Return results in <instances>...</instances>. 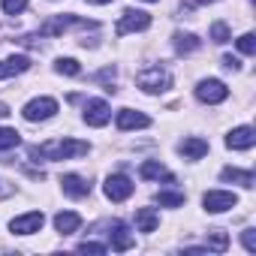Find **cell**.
<instances>
[{
  "mask_svg": "<svg viewBox=\"0 0 256 256\" xmlns=\"http://www.w3.org/2000/svg\"><path fill=\"white\" fill-rule=\"evenodd\" d=\"M211 40H214L217 46H226V42L232 40L229 24H226V22H214V24H211Z\"/></svg>",
  "mask_w": 256,
  "mask_h": 256,
  "instance_id": "obj_25",
  "label": "cell"
},
{
  "mask_svg": "<svg viewBox=\"0 0 256 256\" xmlns=\"http://www.w3.org/2000/svg\"><path fill=\"white\" fill-rule=\"evenodd\" d=\"M235 205H238V196L235 193H226V190H208L202 196V208L208 214H223V211H229Z\"/></svg>",
  "mask_w": 256,
  "mask_h": 256,
  "instance_id": "obj_6",
  "label": "cell"
},
{
  "mask_svg": "<svg viewBox=\"0 0 256 256\" xmlns=\"http://www.w3.org/2000/svg\"><path fill=\"white\" fill-rule=\"evenodd\" d=\"M241 241H244V250L247 253H256V229H244L241 232Z\"/></svg>",
  "mask_w": 256,
  "mask_h": 256,
  "instance_id": "obj_30",
  "label": "cell"
},
{
  "mask_svg": "<svg viewBox=\"0 0 256 256\" xmlns=\"http://www.w3.org/2000/svg\"><path fill=\"white\" fill-rule=\"evenodd\" d=\"M28 70H30V58H24V54H16V58L0 60V78H12V76H22Z\"/></svg>",
  "mask_w": 256,
  "mask_h": 256,
  "instance_id": "obj_15",
  "label": "cell"
},
{
  "mask_svg": "<svg viewBox=\"0 0 256 256\" xmlns=\"http://www.w3.org/2000/svg\"><path fill=\"white\" fill-rule=\"evenodd\" d=\"M112 118V108L106 100H88L84 102V124L88 126H106Z\"/></svg>",
  "mask_w": 256,
  "mask_h": 256,
  "instance_id": "obj_9",
  "label": "cell"
},
{
  "mask_svg": "<svg viewBox=\"0 0 256 256\" xmlns=\"http://www.w3.org/2000/svg\"><path fill=\"white\" fill-rule=\"evenodd\" d=\"M199 48H202V42L196 34H175V52L178 54H193Z\"/></svg>",
  "mask_w": 256,
  "mask_h": 256,
  "instance_id": "obj_21",
  "label": "cell"
},
{
  "mask_svg": "<svg viewBox=\"0 0 256 256\" xmlns=\"http://www.w3.org/2000/svg\"><path fill=\"white\" fill-rule=\"evenodd\" d=\"M42 223H46L42 211H30V214L12 217V220H10V232H12V235H34V232L42 229Z\"/></svg>",
  "mask_w": 256,
  "mask_h": 256,
  "instance_id": "obj_8",
  "label": "cell"
},
{
  "mask_svg": "<svg viewBox=\"0 0 256 256\" xmlns=\"http://www.w3.org/2000/svg\"><path fill=\"white\" fill-rule=\"evenodd\" d=\"M114 120H118V130H145V126H151V118L133 108H120Z\"/></svg>",
  "mask_w": 256,
  "mask_h": 256,
  "instance_id": "obj_11",
  "label": "cell"
},
{
  "mask_svg": "<svg viewBox=\"0 0 256 256\" xmlns=\"http://www.w3.org/2000/svg\"><path fill=\"white\" fill-rule=\"evenodd\" d=\"M22 114H24V120H30V124L48 120V118L58 114V100H52V96H36V100H30V102L22 108Z\"/></svg>",
  "mask_w": 256,
  "mask_h": 256,
  "instance_id": "obj_3",
  "label": "cell"
},
{
  "mask_svg": "<svg viewBox=\"0 0 256 256\" xmlns=\"http://www.w3.org/2000/svg\"><path fill=\"white\" fill-rule=\"evenodd\" d=\"M220 178L223 181H232V184H241V187H253L256 184V175L253 172H247V169H235V166H226L223 172H220Z\"/></svg>",
  "mask_w": 256,
  "mask_h": 256,
  "instance_id": "obj_18",
  "label": "cell"
},
{
  "mask_svg": "<svg viewBox=\"0 0 256 256\" xmlns=\"http://www.w3.org/2000/svg\"><path fill=\"white\" fill-rule=\"evenodd\" d=\"M160 226V214L154 208H139L136 211V229L139 232H154Z\"/></svg>",
  "mask_w": 256,
  "mask_h": 256,
  "instance_id": "obj_20",
  "label": "cell"
},
{
  "mask_svg": "<svg viewBox=\"0 0 256 256\" xmlns=\"http://www.w3.org/2000/svg\"><path fill=\"white\" fill-rule=\"evenodd\" d=\"M88 151H90V145L82 142V139H52V142L34 145L30 157H40V160H76V157H84Z\"/></svg>",
  "mask_w": 256,
  "mask_h": 256,
  "instance_id": "obj_1",
  "label": "cell"
},
{
  "mask_svg": "<svg viewBox=\"0 0 256 256\" xmlns=\"http://www.w3.org/2000/svg\"><path fill=\"white\" fill-rule=\"evenodd\" d=\"M72 24H84V18H76V16H54V18H48V22L40 28V34H42V36H58V34H64L66 28H72Z\"/></svg>",
  "mask_w": 256,
  "mask_h": 256,
  "instance_id": "obj_13",
  "label": "cell"
},
{
  "mask_svg": "<svg viewBox=\"0 0 256 256\" xmlns=\"http://www.w3.org/2000/svg\"><path fill=\"white\" fill-rule=\"evenodd\" d=\"M60 187H64V193L72 196V199H84V196L90 193V184H88L82 175H64V178H60Z\"/></svg>",
  "mask_w": 256,
  "mask_h": 256,
  "instance_id": "obj_14",
  "label": "cell"
},
{
  "mask_svg": "<svg viewBox=\"0 0 256 256\" xmlns=\"http://www.w3.org/2000/svg\"><path fill=\"white\" fill-rule=\"evenodd\" d=\"M148 4H157V0H148Z\"/></svg>",
  "mask_w": 256,
  "mask_h": 256,
  "instance_id": "obj_34",
  "label": "cell"
},
{
  "mask_svg": "<svg viewBox=\"0 0 256 256\" xmlns=\"http://www.w3.org/2000/svg\"><path fill=\"white\" fill-rule=\"evenodd\" d=\"M229 96V88L220 82V78H202L196 84V100L199 102H208V106H217Z\"/></svg>",
  "mask_w": 256,
  "mask_h": 256,
  "instance_id": "obj_4",
  "label": "cell"
},
{
  "mask_svg": "<svg viewBox=\"0 0 256 256\" xmlns=\"http://www.w3.org/2000/svg\"><path fill=\"white\" fill-rule=\"evenodd\" d=\"M253 145H256V130L253 126H235V130L226 136V148H232V151H247Z\"/></svg>",
  "mask_w": 256,
  "mask_h": 256,
  "instance_id": "obj_12",
  "label": "cell"
},
{
  "mask_svg": "<svg viewBox=\"0 0 256 256\" xmlns=\"http://www.w3.org/2000/svg\"><path fill=\"white\" fill-rule=\"evenodd\" d=\"M178 151H181L187 160H202V157L208 154V142L199 139V136H187V139L178 145Z\"/></svg>",
  "mask_w": 256,
  "mask_h": 256,
  "instance_id": "obj_16",
  "label": "cell"
},
{
  "mask_svg": "<svg viewBox=\"0 0 256 256\" xmlns=\"http://www.w3.org/2000/svg\"><path fill=\"white\" fill-rule=\"evenodd\" d=\"M139 172H142V178H148V181H175V175H172L163 163H157V160H145Z\"/></svg>",
  "mask_w": 256,
  "mask_h": 256,
  "instance_id": "obj_17",
  "label": "cell"
},
{
  "mask_svg": "<svg viewBox=\"0 0 256 256\" xmlns=\"http://www.w3.org/2000/svg\"><path fill=\"white\" fill-rule=\"evenodd\" d=\"M88 4H96V6H106V4H112V0H88Z\"/></svg>",
  "mask_w": 256,
  "mask_h": 256,
  "instance_id": "obj_32",
  "label": "cell"
},
{
  "mask_svg": "<svg viewBox=\"0 0 256 256\" xmlns=\"http://www.w3.org/2000/svg\"><path fill=\"white\" fill-rule=\"evenodd\" d=\"M238 52H241V54H256V36H253V34L238 36Z\"/></svg>",
  "mask_w": 256,
  "mask_h": 256,
  "instance_id": "obj_27",
  "label": "cell"
},
{
  "mask_svg": "<svg viewBox=\"0 0 256 256\" xmlns=\"http://www.w3.org/2000/svg\"><path fill=\"white\" fill-rule=\"evenodd\" d=\"M136 244V238H133V232L126 229L120 220H114L112 226H108V247L112 250H118V253H124V250H130Z\"/></svg>",
  "mask_w": 256,
  "mask_h": 256,
  "instance_id": "obj_10",
  "label": "cell"
},
{
  "mask_svg": "<svg viewBox=\"0 0 256 256\" xmlns=\"http://www.w3.org/2000/svg\"><path fill=\"white\" fill-rule=\"evenodd\" d=\"M78 253H106L108 250V244H96V241H82L78 247H76Z\"/></svg>",
  "mask_w": 256,
  "mask_h": 256,
  "instance_id": "obj_29",
  "label": "cell"
},
{
  "mask_svg": "<svg viewBox=\"0 0 256 256\" xmlns=\"http://www.w3.org/2000/svg\"><path fill=\"white\" fill-rule=\"evenodd\" d=\"M151 28V16L142 12V10H126L118 22V36H126V34H136V30H148Z\"/></svg>",
  "mask_w": 256,
  "mask_h": 256,
  "instance_id": "obj_7",
  "label": "cell"
},
{
  "mask_svg": "<svg viewBox=\"0 0 256 256\" xmlns=\"http://www.w3.org/2000/svg\"><path fill=\"white\" fill-rule=\"evenodd\" d=\"M28 10V0H4V12L6 16H18Z\"/></svg>",
  "mask_w": 256,
  "mask_h": 256,
  "instance_id": "obj_28",
  "label": "cell"
},
{
  "mask_svg": "<svg viewBox=\"0 0 256 256\" xmlns=\"http://www.w3.org/2000/svg\"><path fill=\"white\" fill-rule=\"evenodd\" d=\"M22 136L12 130V126H0V151H10V148H18Z\"/></svg>",
  "mask_w": 256,
  "mask_h": 256,
  "instance_id": "obj_23",
  "label": "cell"
},
{
  "mask_svg": "<svg viewBox=\"0 0 256 256\" xmlns=\"http://www.w3.org/2000/svg\"><path fill=\"white\" fill-rule=\"evenodd\" d=\"M54 70H58L60 76H78V72H82V66H78V60H72V58H58V64H54Z\"/></svg>",
  "mask_w": 256,
  "mask_h": 256,
  "instance_id": "obj_26",
  "label": "cell"
},
{
  "mask_svg": "<svg viewBox=\"0 0 256 256\" xmlns=\"http://www.w3.org/2000/svg\"><path fill=\"white\" fill-rule=\"evenodd\" d=\"M136 84H139L145 94H163V90L172 88V76H169L166 66H148V70H142V72L136 76Z\"/></svg>",
  "mask_w": 256,
  "mask_h": 256,
  "instance_id": "obj_2",
  "label": "cell"
},
{
  "mask_svg": "<svg viewBox=\"0 0 256 256\" xmlns=\"http://www.w3.org/2000/svg\"><path fill=\"white\" fill-rule=\"evenodd\" d=\"M133 181L126 178V175H108L106 178V184H102V193H106V199H112V202H124V199H130L133 196Z\"/></svg>",
  "mask_w": 256,
  "mask_h": 256,
  "instance_id": "obj_5",
  "label": "cell"
},
{
  "mask_svg": "<svg viewBox=\"0 0 256 256\" xmlns=\"http://www.w3.org/2000/svg\"><path fill=\"white\" fill-rule=\"evenodd\" d=\"M226 247H229V238H226V232H220V229L208 232V244H205V250H217V253H223Z\"/></svg>",
  "mask_w": 256,
  "mask_h": 256,
  "instance_id": "obj_24",
  "label": "cell"
},
{
  "mask_svg": "<svg viewBox=\"0 0 256 256\" xmlns=\"http://www.w3.org/2000/svg\"><path fill=\"white\" fill-rule=\"evenodd\" d=\"M157 205H160V208H181V205H184V193L160 190V193H157Z\"/></svg>",
  "mask_w": 256,
  "mask_h": 256,
  "instance_id": "obj_22",
  "label": "cell"
},
{
  "mask_svg": "<svg viewBox=\"0 0 256 256\" xmlns=\"http://www.w3.org/2000/svg\"><path fill=\"white\" fill-rule=\"evenodd\" d=\"M223 66H226V70H232V72H238V70H241V60H238V58H232V54H226V58H223Z\"/></svg>",
  "mask_w": 256,
  "mask_h": 256,
  "instance_id": "obj_31",
  "label": "cell"
},
{
  "mask_svg": "<svg viewBox=\"0 0 256 256\" xmlns=\"http://www.w3.org/2000/svg\"><path fill=\"white\" fill-rule=\"evenodd\" d=\"M196 4H217V0H196Z\"/></svg>",
  "mask_w": 256,
  "mask_h": 256,
  "instance_id": "obj_33",
  "label": "cell"
},
{
  "mask_svg": "<svg viewBox=\"0 0 256 256\" xmlns=\"http://www.w3.org/2000/svg\"><path fill=\"white\" fill-rule=\"evenodd\" d=\"M78 226H82V217H78L76 211H60V214L54 217V229H58L60 235H72Z\"/></svg>",
  "mask_w": 256,
  "mask_h": 256,
  "instance_id": "obj_19",
  "label": "cell"
}]
</instances>
